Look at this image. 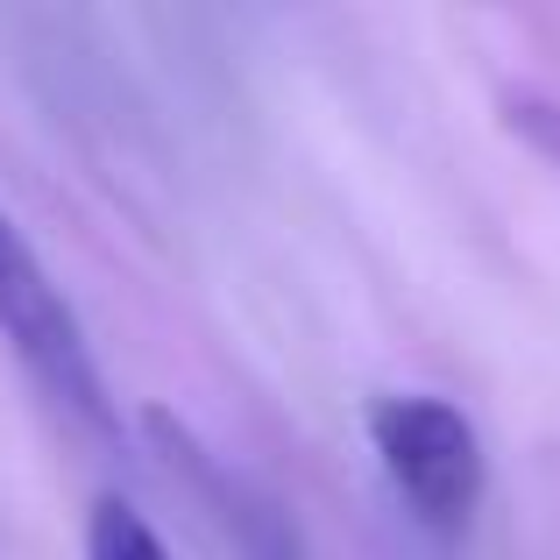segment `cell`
<instances>
[{
    "label": "cell",
    "mask_w": 560,
    "mask_h": 560,
    "mask_svg": "<svg viewBox=\"0 0 560 560\" xmlns=\"http://www.w3.org/2000/svg\"><path fill=\"white\" fill-rule=\"evenodd\" d=\"M0 341L57 419H71L93 440H114V397L85 341V319L50 277V262L28 248V234L14 228L8 206H0Z\"/></svg>",
    "instance_id": "cell-1"
},
{
    "label": "cell",
    "mask_w": 560,
    "mask_h": 560,
    "mask_svg": "<svg viewBox=\"0 0 560 560\" xmlns=\"http://www.w3.org/2000/svg\"><path fill=\"white\" fill-rule=\"evenodd\" d=\"M362 425H370L376 468L411 511V525L433 539H468L482 511V482H490L476 419L433 390H383L370 397Z\"/></svg>",
    "instance_id": "cell-2"
},
{
    "label": "cell",
    "mask_w": 560,
    "mask_h": 560,
    "mask_svg": "<svg viewBox=\"0 0 560 560\" xmlns=\"http://www.w3.org/2000/svg\"><path fill=\"white\" fill-rule=\"evenodd\" d=\"M85 560H171V547L136 504L100 497V504L85 511Z\"/></svg>",
    "instance_id": "cell-3"
},
{
    "label": "cell",
    "mask_w": 560,
    "mask_h": 560,
    "mask_svg": "<svg viewBox=\"0 0 560 560\" xmlns=\"http://www.w3.org/2000/svg\"><path fill=\"white\" fill-rule=\"evenodd\" d=\"M518 121L533 128L539 142H553V150H560V107H533V114H518Z\"/></svg>",
    "instance_id": "cell-4"
}]
</instances>
